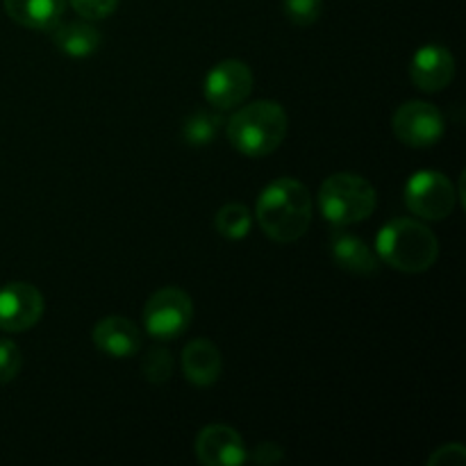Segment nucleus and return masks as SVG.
Wrapping results in <instances>:
<instances>
[{"label":"nucleus","mask_w":466,"mask_h":466,"mask_svg":"<svg viewBox=\"0 0 466 466\" xmlns=\"http://www.w3.org/2000/svg\"><path fill=\"white\" fill-rule=\"evenodd\" d=\"M255 217L268 239L294 244L312 223V196L303 182L280 177L262 189L255 205Z\"/></svg>","instance_id":"nucleus-1"},{"label":"nucleus","mask_w":466,"mask_h":466,"mask_svg":"<svg viewBox=\"0 0 466 466\" xmlns=\"http://www.w3.org/2000/svg\"><path fill=\"white\" fill-rule=\"evenodd\" d=\"M289 118L276 100H258L248 103L228 121V141L237 153L246 157H267L280 148L287 137Z\"/></svg>","instance_id":"nucleus-2"},{"label":"nucleus","mask_w":466,"mask_h":466,"mask_svg":"<svg viewBox=\"0 0 466 466\" xmlns=\"http://www.w3.org/2000/svg\"><path fill=\"white\" fill-rule=\"evenodd\" d=\"M376 253L387 267L403 273H423L435 267L440 241L435 232L414 218H394L376 237Z\"/></svg>","instance_id":"nucleus-3"},{"label":"nucleus","mask_w":466,"mask_h":466,"mask_svg":"<svg viewBox=\"0 0 466 466\" xmlns=\"http://www.w3.org/2000/svg\"><path fill=\"white\" fill-rule=\"evenodd\" d=\"M376 187L358 173H335L319 189V209L335 228H349L373 214Z\"/></svg>","instance_id":"nucleus-4"},{"label":"nucleus","mask_w":466,"mask_h":466,"mask_svg":"<svg viewBox=\"0 0 466 466\" xmlns=\"http://www.w3.org/2000/svg\"><path fill=\"white\" fill-rule=\"evenodd\" d=\"M405 205L423 221H444L458 205V189L441 171H417L405 185Z\"/></svg>","instance_id":"nucleus-5"},{"label":"nucleus","mask_w":466,"mask_h":466,"mask_svg":"<svg viewBox=\"0 0 466 466\" xmlns=\"http://www.w3.org/2000/svg\"><path fill=\"white\" fill-rule=\"evenodd\" d=\"M194 319V303L189 294L177 287H164L155 291L144 308V326L150 337L171 341L189 328Z\"/></svg>","instance_id":"nucleus-6"},{"label":"nucleus","mask_w":466,"mask_h":466,"mask_svg":"<svg viewBox=\"0 0 466 466\" xmlns=\"http://www.w3.org/2000/svg\"><path fill=\"white\" fill-rule=\"evenodd\" d=\"M391 130L410 148H431L444 137L446 123L440 109L423 100H410L394 112Z\"/></svg>","instance_id":"nucleus-7"},{"label":"nucleus","mask_w":466,"mask_h":466,"mask_svg":"<svg viewBox=\"0 0 466 466\" xmlns=\"http://www.w3.org/2000/svg\"><path fill=\"white\" fill-rule=\"evenodd\" d=\"M253 91V71L239 59H223L205 77V98L218 112L237 109Z\"/></svg>","instance_id":"nucleus-8"},{"label":"nucleus","mask_w":466,"mask_h":466,"mask_svg":"<svg viewBox=\"0 0 466 466\" xmlns=\"http://www.w3.org/2000/svg\"><path fill=\"white\" fill-rule=\"evenodd\" d=\"M44 317V296L30 282H9L0 289V330L25 332Z\"/></svg>","instance_id":"nucleus-9"},{"label":"nucleus","mask_w":466,"mask_h":466,"mask_svg":"<svg viewBox=\"0 0 466 466\" xmlns=\"http://www.w3.org/2000/svg\"><path fill=\"white\" fill-rule=\"evenodd\" d=\"M196 455L205 466H239L248 460L239 432L223 423L205 426L196 437Z\"/></svg>","instance_id":"nucleus-10"},{"label":"nucleus","mask_w":466,"mask_h":466,"mask_svg":"<svg viewBox=\"0 0 466 466\" xmlns=\"http://www.w3.org/2000/svg\"><path fill=\"white\" fill-rule=\"evenodd\" d=\"M410 77L414 85L428 94L446 89L455 77V57L446 46L426 44L412 55Z\"/></svg>","instance_id":"nucleus-11"},{"label":"nucleus","mask_w":466,"mask_h":466,"mask_svg":"<svg viewBox=\"0 0 466 466\" xmlns=\"http://www.w3.org/2000/svg\"><path fill=\"white\" fill-rule=\"evenodd\" d=\"M94 344L114 360H127L139 353L141 332L127 317H105L94 328Z\"/></svg>","instance_id":"nucleus-12"},{"label":"nucleus","mask_w":466,"mask_h":466,"mask_svg":"<svg viewBox=\"0 0 466 466\" xmlns=\"http://www.w3.org/2000/svg\"><path fill=\"white\" fill-rule=\"evenodd\" d=\"M223 360L217 344L205 337L189 341L182 350V373L196 387H209L221 378Z\"/></svg>","instance_id":"nucleus-13"},{"label":"nucleus","mask_w":466,"mask_h":466,"mask_svg":"<svg viewBox=\"0 0 466 466\" xmlns=\"http://www.w3.org/2000/svg\"><path fill=\"white\" fill-rule=\"evenodd\" d=\"M332 259L339 268L353 273V276H373L378 271V258L367 241L358 235H350L344 228H337L330 237Z\"/></svg>","instance_id":"nucleus-14"},{"label":"nucleus","mask_w":466,"mask_h":466,"mask_svg":"<svg viewBox=\"0 0 466 466\" xmlns=\"http://www.w3.org/2000/svg\"><path fill=\"white\" fill-rule=\"evenodd\" d=\"M66 0H5V12L27 30H53L62 21Z\"/></svg>","instance_id":"nucleus-15"},{"label":"nucleus","mask_w":466,"mask_h":466,"mask_svg":"<svg viewBox=\"0 0 466 466\" xmlns=\"http://www.w3.org/2000/svg\"><path fill=\"white\" fill-rule=\"evenodd\" d=\"M53 41L57 50L68 57H89L98 50L100 46V32L96 30L91 23L86 21H71V23H57L53 27Z\"/></svg>","instance_id":"nucleus-16"},{"label":"nucleus","mask_w":466,"mask_h":466,"mask_svg":"<svg viewBox=\"0 0 466 466\" xmlns=\"http://www.w3.org/2000/svg\"><path fill=\"white\" fill-rule=\"evenodd\" d=\"M223 121L226 118L218 112H194L182 123V139L189 146H196V148L212 144L218 132H221Z\"/></svg>","instance_id":"nucleus-17"},{"label":"nucleus","mask_w":466,"mask_h":466,"mask_svg":"<svg viewBox=\"0 0 466 466\" xmlns=\"http://www.w3.org/2000/svg\"><path fill=\"white\" fill-rule=\"evenodd\" d=\"M250 226H253L250 209L241 203L223 205L217 212V217H214V228H217V232L230 241L244 239L250 232Z\"/></svg>","instance_id":"nucleus-18"},{"label":"nucleus","mask_w":466,"mask_h":466,"mask_svg":"<svg viewBox=\"0 0 466 466\" xmlns=\"http://www.w3.org/2000/svg\"><path fill=\"white\" fill-rule=\"evenodd\" d=\"M141 373L153 385H164L173 373V358L167 349H150L141 360Z\"/></svg>","instance_id":"nucleus-19"},{"label":"nucleus","mask_w":466,"mask_h":466,"mask_svg":"<svg viewBox=\"0 0 466 466\" xmlns=\"http://www.w3.org/2000/svg\"><path fill=\"white\" fill-rule=\"evenodd\" d=\"M282 9L294 25L308 27L321 16L323 0H282Z\"/></svg>","instance_id":"nucleus-20"},{"label":"nucleus","mask_w":466,"mask_h":466,"mask_svg":"<svg viewBox=\"0 0 466 466\" xmlns=\"http://www.w3.org/2000/svg\"><path fill=\"white\" fill-rule=\"evenodd\" d=\"M23 364L21 349L14 341L0 339V385H7L18 376Z\"/></svg>","instance_id":"nucleus-21"},{"label":"nucleus","mask_w":466,"mask_h":466,"mask_svg":"<svg viewBox=\"0 0 466 466\" xmlns=\"http://www.w3.org/2000/svg\"><path fill=\"white\" fill-rule=\"evenodd\" d=\"M68 3L85 21H103L118 7V0H68Z\"/></svg>","instance_id":"nucleus-22"},{"label":"nucleus","mask_w":466,"mask_h":466,"mask_svg":"<svg viewBox=\"0 0 466 466\" xmlns=\"http://www.w3.org/2000/svg\"><path fill=\"white\" fill-rule=\"evenodd\" d=\"M466 462V451L462 444H444L428 458V466H458Z\"/></svg>","instance_id":"nucleus-23"},{"label":"nucleus","mask_w":466,"mask_h":466,"mask_svg":"<svg viewBox=\"0 0 466 466\" xmlns=\"http://www.w3.org/2000/svg\"><path fill=\"white\" fill-rule=\"evenodd\" d=\"M248 460L255 464L271 466L285 460V451H282L278 444H273V441H262L259 446H255V451L248 455Z\"/></svg>","instance_id":"nucleus-24"}]
</instances>
